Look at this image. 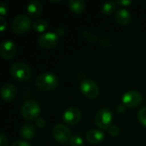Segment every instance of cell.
Listing matches in <instances>:
<instances>
[{"label": "cell", "instance_id": "cell-1", "mask_svg": "<svg viewBox=\"0 0 146 146\" xmlns=\"http://www.w3.org/2000/svg\"><path fill=\"white\" fill-rule=\"evenodd\" d=\"M58 78L52 73H44L36 80L37 86L42 91H52L58 86Z\"/></svg>", "mask_w": 146, "mask_h": 146}, {"label": "cell", "instance_id": "cell-2", "mask_svg": "<svg viewBox=\"0 0 146 146\" xmlns=\"http://www.w3.org/2000/svg\"><path fill=\"white\" fill-rule=\"evenodd\" d=\"M40 111L41 110L39 104L33 99H28L25 101L21 109V115L27 121L36 120L38 117Z\"/></svg>", "mask_w": 146, "mask_h": 146}, {"label": "cell", "instance_id": "cell-3", "mask_svg": "<svg viewBox=\"0 0 146 146\" xmlns=\"http://www.w3.org/2000/svg\"><path fill=\"white\" fill-rule=\"evenodd\" d=\"M12 76L19 81H26L30 79L32 71L30 67L21 62L14 63L10 68Z\"/></svg>", "mask_w": 146, "mask_h": 146}, {"label": "cell", "instance_id": "cell-4", "mask_svg": "<svg viewBox=\"0 0 146 146\" xmlns=\"http://www.w3.org/2000/svg\"><path fill=\"white\" fill-rule=\"evenodd\" d=\"M31 26V20L30 18L24 14L17 15L12 21L11 23V28L12 30L17 33L21 34L26 33Z\"/></svg>", "mask_w": 146, "mask_h": 146}, {"label": "cell", "instance_id": "cell-5", "mask_svg": "<svg viewBox=\"0 0 146 146\" xmlns=\"http://www.w3.org/2000/svg\"><path fill=\"white\" fill-rule=\"evenodd\" d=\"M113 120V114L110 109H101L95 116V123L100 129H109Z\"/></svg>", "mask_w": 146, "mask_h": 146}, {"label": "cell", "instance_id": "cell-6", "mask_svg": "<svg viewBox=\"0 0 146 146\" xmlns=\"http://www.w3.org/2000/svg\"><path fill=\"white\" fill-rule=\"evenodd\" d=\"M80 89L82 94L88 98H95L99 94V88L95 81L90 79H85L80 82Z\"/></svg>", "mask_w": 146, "mask_h": 146}, {"label": "cell", "instance_id": "cell-7", "mask_svg": "<svg viewBox=\"0 0 146 146\" xmlns=\"http://www.w3.org/2000/svg\"><path fill=\"white\" fill-rule=\"evenodd\" d=\"M143 100V97L140 92L135 90H130L125 92L121 98L122 104L128 108H135L139 106Z\"/></svg>", "mask_w": 146, "mask_h": 146}, {"label": "cell", "instance_id": "cell-8", "mask_svg": "<svg viewBox=\"0 0 146 146\" xmlns=\"http://www.w3.org/2000/svg\"><path fill=\"white\" fill-rule=\"evenodd\" d=\"M52 134H53L54 139L61 144L67 143L68 141L70 140L72 137L69 128L63 124L56 125L53 128Z\"/></svg>", "mask_w": 146, "mask_h": 146}, {"label": "cell", "instance_id": "cell-9", "mask_svg": "<svg viewBox=\"0 0 146 146\" xmlns=\"http://www.w3.org/2000/svg\"><path fill=\"white\" fill-rule=\"evenodd\" d=\"M38 42L42 47L45 49H51L57 44L58 36L56 35V33L52 32L44 33L39 35Z\"/></svg>", "mask_w": 146, "mask_h": 146}, {"label": "cell", "instance_id": "cell-10", "mask_svg": "<svg viewBox=\"0 0 146 146\" xmlns=\"http://www.w3.org/2000/svg\"><path fill=\"white\" fill-rule=\"evenodd\" d=\"M80 119H81V111L80 109L76 107L68 108L62 115L63 121L69 125L77 124L80 121Z\"/></svg>", "mask_w": 146, "mask_h": 146}, {"label": "cell", "instance_id": "cell-11", "mask_svg": "<svg viewBox=\"0 0 146 146\" xmlns=\"http://www.w3.org/2000/svg\"><path fill=\"white\" fill-rule=\"evenodd\" d=\"M15 52H16V45L12 40L6 39L2 42L0 46V54L4 59L9 60L13 58L15 55Z\"/></svg>", "mask_w": 146, "mask_h": 146}, {"label": "cell", "instance_id": "cell-12", "mask_svg": "<svg viewBox=\"0 0 146 146\" xmlns=\"http://www.w3.org/2000/svg\"><path fill=\"white\" fill-rule=\"evenodd\" d=\"M16 95V89L11 83H5L1 88V96L6 102H11L15 99Z\"/></svg>", "mask_w": 146, "mask_h": 146}, {"label": "cell", "instance_id": "cell-13", "mask_svg": "<svg viewBox=\"0 0 146 146\" xmlns=\"http://www.w3.org/2000/svg\"><path fill=\"white\" fill-rule=\"evenodd\" d=\"M86 140L91 144H98L104 139V133L97 129H92L86 133Z\"/></svg>", "mask_w": 146, "mask_h": 146}, {"label": "cell", "instance_id": "cell-14", "mask_svg": "<svg viewBox=\"0 0 146 146\" xmlns=\"http://www.w3.org/2000/svg\"><path fill=\"white\" fill-rule=\"evenodd\" d=\"M115 18L118 23H120L121 25H127L131 21L132 16H131L130 12L127 9L121 8L116 11Z\"/></svg>", "mask_w": 146, "mask_h": 146}, {"label": "cell", "instance_id": "cell-15", "mask_svg": "<svg viewBox=\"0 0 146 146\" xmlns=\"http://www.w3.org/2000/svg\"><path fill=\"white\" fill-rule=\"evenodd\" d=\"M27 13L32 17H37L42 12V4L38 0H32L29 2L27 7Z\"/></svg>", "mask_w": 146, "mask_h": 146}, {"label": "cell", "instance_id": "cell-16", "mask_svg": "<svg viewBox=\"0 0 146 146\" xmlns=\"http://www.w3.org/2000/svg\"><path fill=\"white\" fill-rule=\"evenodd\" d=\"M36 129L35 127L31 123H26L20 129V135L24 139H31L35 136Z\"/></svg>", "mask_w": 146, "mask_h": 146}, {"label": "cell", "instance_id": "cell-17", "mask_svg": "<svg viewBox=\"0 0 146 146\" xmlns=\"http://www.w3.org/2000/svg\"><path fill=\"white\" fill-rule=\"evenodd\" d=\"M68 6L74 13L79 15L85 10L86 3L83 0H69Z\"/></svg>", "mask_w": 146, "mask_h": 146}, {"label": "cell", "instance_id": "cell-18", "mask_svg": "<svg viewBox=\"0 0 146 146\" xmlns=\"http://www.w3.org/2000/svg\"><path fill=\"white\" fill-rule=\"evenodd\" d=\"M32 27L36 32L43 33L48 28V22L44 19H38L33 21Z\"/></svg>", "mask_w": 146, "mask_h": 146}, {"label": "cell", "instance_id": "cell-19", "mask_svg": "<svg viewBox=\"0 0 146 146\" xmlns=\"http://www.w3.org/2000/svg\"><path fill=\"white\" fill-rule=\"evenodd\" d=\"M116 5V3L114 1H107L102 5V12L104 15H110L115 10Z\"/></svg>", "mask_w": 146, "mask_h": 146}, {"label": "cell", "instance_id": "cell-20", "mask_svg": "<svg viewBox=\"0 0 146 146\" xmlns=\"http://www.w3.org/2000/svg\"><path fill=\"white\" fill-rule=\"evenodd\" d=\"M69 144L71 146H83L84 145V141L80 136L74 135V136L71 137V139L69 140Z\"/></svg>", "mask_w": 146, "mask_h": 146}, {"label": "cell", "instance_id": "cell-21", "mask_svg": "<svg viewBox=\"0 0 146 146\" xmlns=\"http://www.w3.org/2000/svg\"><path fill=\"white\" fill-rule=\"evenodd\" d=\"M138 119L141 125L146 127V107L140 109L138 112Z\"/></svg>", "mask_w": 146, "mask_h": 146}, {"label": "cell", "instance_id": "cell-22", "mask_svg": "<svg viewBox=\"0 0 146 146\" xmlns=\"http://www.w3.org/2000/svg\"><path fill=\"white\" fill-rule=\"evenodd\" d=\"M82 34H83V36L85 37V38H86L88 42L95 43V42H97V41H98L97 37H96L95 35H93L92 33H91L87 32V31H84V32L82 33Z\"/></svg>", "mask_w": 146, "mask_h": 146}, {"label": "cell", "instance_id": "cell-23", "mask_svg": "<svg viewBox=\"0 0 146 146\" xmlns=\"http://www.w3.org/2000/svg\"><path fill=\"white\" fill-rule=\"evenodd\" d=\"M109 133L112 137H116L120 133V128L115 125H111L110 127L109 128Z\"/></svg>", "mask_w": 146, "mask_h": 146}, {"label": "cell", "instance_id": "cell-24", "mask_svg": "<svg viewBox=\"0 0 146 146\" xmlns=\"http://www.w3.org/2000/svg\"><path fill=\"white\" fill-rule=\"evenodd\" d=\"M8 12V5L3 3V2H1L0 3V15L1 16L3 17V15H5Z\"/></svg>", "mask_w": 146, "mask_h": 146}, {"label": "cell", "instance_id": "cell-25", "mask_svg": "<svg viewBox=\"0 0 146 146\" xmlns=\"http://www.w3.org/2000/svg\"><path fill=\"white\" fill-rule=\"evenodd\" d=\"M35 122H36L37 127H44L45 126V124H46L44 119L42 118V117H39V116L35 120Z\"/></svg>", "mask_w": 146, "mask_h": 146}, {"label": "cell", "instance_id": "cell-26", "mask_svg": "<svg viewBox=\"0 0 146 146\" xmlns=\"http://www.w3.org/2000/svg\"><path fill=\"white\" fill-rule=\"evenodd\" d=\"M8 140L3 133H0V146H7Z\"/></svg>", "mask_w": 146, "mask_h": 146}, {"label": "cell", "instance_id": "cell-27", "mask_svg": "<svg viewBox=\"0 0 146 146\" xmlns=\"http://www.w3.org/2000/svg\"><path fill=\"white\" fill-rule=\"evenodd\" d=\"M11 146H30V145L27 142L23 141V140H16L12 144Z\"/></svg>", "mask_w": 146, "mask_h": 146}, {"label": "cell", "instance_id": "cell-28", "mask_svg": "<svg viewBox=\"0 0 146 146\" xmlns=\"http://www.w3.org/2000/svg\"><path fill=\"white\" fill-rule=\"evenodd\" d=\"M115 3H116V4H121V5L127 6V5L131 4L132 1L131 0H117V1H115Z\"/></svg>", "mask_w": 146, "mask_h": 146}, {"label": "cell", "instance_id": "cell-29", "mask_svg": "<svg viewBox=\"0 0 146 146\" xmlns=\"http://www.w3.org/2000/svg\"><path fill=\"white\" fill-rule=\"evenodd\" d=\"M0 22H1V27H0V30L1 31H3L4 29H5V27H6V26H7V22H6V21H5V19L3 18V17H0Z\"/></svg>", "mask_w": 146, "mask_h": 146}, {"label": "cell", "instance_id": "cell-30", "mask_svg": "<svg viewBox=\"0 0 146 146\" xmlns=\"http://www.w3.org/2000/svg\"><path fill=\"white\" fill-rule=\"evenodd\" d=\"M56 35H57L58 37H59V36H62V35L64 34V29H63L62 27H59V28L56 29Z\"/></svg>", "mask_w": 146, "mask_h": 146}, {"label": "cell", "instance_id": "cell-31", "mask_svg": "<svg viewBox=\"0 0 146 146\" xmlns=\"http://www.w3.org/2000/svg\"><path fill=\"white\" fill-rule=\"evenodd\" d=\"M118 109H120V110H118L120 113H121V112H124V111H125V107H124L123 105H120V106L118 107Z\"/></svg>", "mask_w": 146, "mask_h": 146}]
</instances>
